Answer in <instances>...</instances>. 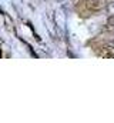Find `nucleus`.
Wrapping results in <instances>:
<instances>
[{
	"label": "nucleus",
	"mask_w": 114,
	"mask_h": 123,
	"mask_svg": "<svg viewBox=\"0 0 114 123\" xmlns=\"http://www.w3.org/2000/svg\"><path fill=\"white\" fill-rule=\"evenodd\" d=\"M104 10H106L107 16H114V0L110 1V3H107V6H106Z\"/></svg>",
	"instance_id": "39448f33"
},
{
	"label": "nucleus",
	"mask_w": 114,
	"mask_h": 123,
	"mask_svg": "<svg viewBox=\"0 0 114 123\" xmlns=\"http://www.w3.org/2000/svg\"><path fill=\"white\" fill-rule=\"evenodd\" d=\"M54 23H56V27H64V23H66V17L63 14L61 10H56L54 12Z\"/></svg>",
	"instance_id": "7ed1b4c3"
},
{
	"label": "nucleus",
	"mask_w": 114,
	"mask_h": 123,
	"mask_svg": "<svg viewBox=\"0 0 114 123\" xmlns=\"http://www.w3.org/2000/svg\"><path fill=\"white\" fill-rule=\"evenodd\" d=\"M84 6L90 12H100V10L106 9L107 0H84Z\"/></svg>",
	"instance_id": "f257e3e1"
},
{
	"label": "nucleus",
	"mask_w": 114,
	"mask_h": 123,
	"mask_svg": "<svg viewBox=\"0 0 114 123\" xmlns=\"http://www.w3.org/2000/svg\"><path fill=\"white\" fill-rule=\"evenodd\" d=\"M104 30L110 31V33H114V16H108V20L104 25Z\"/></svg>",
	"instance_id": "20e7f679"
},
{
	"label": "nucleus",
	"mask_w": 114,
	"mask_h": 123,
	"mask_svg": "<svg viewBox=\"0 0 114 123\" xmlns=\"http://www.w3.org/2000/svg\"><path fill=\"white\" fill-rule=\"evenodd\" d=\"M57 1H58V3H60V1H63V0H57Z\"/></svg>",
	"instance_id": "0eeeda50"
},
{
	"label": "nucleus",
	"mask_w": 114,
	"mask_h": 123,
	"mask_svg": "<svg viewBox=\"0 0 114 123\" xmlns=\"http://www.w3.org/2000/svg\"><path fill=\"white\" fill-rule=\"evenodd\" d=\"M100 55L104 57H114V42H107L100 47Z\"/></svg>",
	"instance_id": "f03ea898"
},
{
	"label": "nucleus",
	"mask_w": 114,
	"mask_h": 123,
	"mask_svg": "<svg viewBox=\"0 0 114 123\" xmlns=\"http://www.w3.org/2000/svg\"><path fill=\"white\" fill-rule=\"evenodd\" d=\"M3 20H4V26H6L7 29H11L13 22H11V19L7 16V13H4V12H3Z\"/></svg>",
	"instance_id": "423d86ee"
}]
</instances>
